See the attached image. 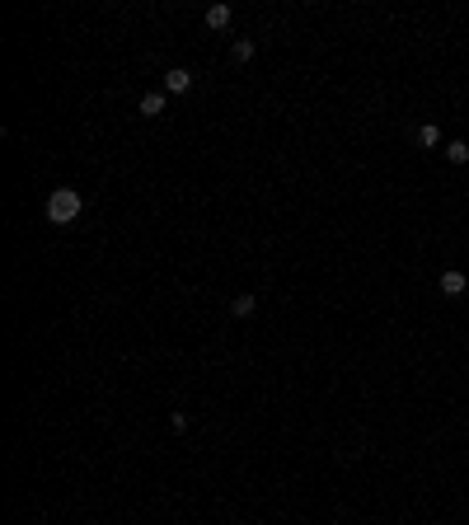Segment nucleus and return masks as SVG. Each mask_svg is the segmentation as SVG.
Returning a JSON list of instances; mask_svg holds the SVG:
<instances>
[{"label": "nucleus", "mask_w": 469, "mask_h": 525, "mask_svg": "<svg viewBox=\"0 0 469 525\" xmlns=\"http://www.w3.org/2000/svg\"><path fill=\"white\" fill-rule=\"evenodd\" d=\"M230 24V5H211L206 10V29H225Z\"/></svg>", "instance_id": "obj_5"}, {"label": "nucleus", "mask_w": 469, "mask_h": 525, "mask_svg": "<svg viewBox=\"0 0 469 525\" xmlns=\"http://www.w3.org/2000/svg\"><path fill=\"white\" fill-rule=\"evenodd\" d=\"M446 160H451V164H465V160H469V146H465V141H451V146H446Z\"/></svg>", "instance_id": "obj_7"}, {"label": "nucleus", "mask_w": 469, "mask_h": 525, "mask_svg": "<svg viewBox=\"0 0 469 525\" xmlns=\"http://www.w3.org/2000/svg\"><path fill=\"white\" fill-rule=\"evenodd\" d=\"M188 90H192V71H183V66L164 71V94H188Z\"/></svg>", "instance_id": "obj_2"}, {"label": "nucleus", "mask_w": 469, "mask_h": 525, "mask_svg": "<svg viewBox=\"0 0 469 525\" xmlns=\"http://www.w3.org/2000/svg\"><path fill=\"white\" fill-rule=\"evenodd\" d=\"M164 99H169V94H164V90H150V94H141V118H160V113H164Z\"/></svg>", "instance_id": "obj_3"}, {"label": "nucleus", "mask_w": 469, "mask_h": 525, "mask_svg": "<svg viewBox=\"0 0 469 525\" xmlns=\"http://www.w3.org/2000/svg\"><path fill=\"white\" fill-rule=\"evenodd\" d=\"M441 291L460 295V291H465V272H455V267H451V272H441Z\"/></svg>", "instance_id": "obj_4"}, {"label": "nucleus", "mask_w": 469, "mask_h": 525, "mask_svg": "<svg viewBox=\"0 0 469 525\" xmlns=\"http://www.w3.org/2000/svg\"><path fill=\"white\" fill-rule=\"evenodd\" d=\"M230 309L239 314V319H249L253 309H258V300H253V295H234V300H230Z\"/></svg>", "instance_id": "obj_6"}, {"label": "nucleus", "mask_w": 469, "mask_h": 525, "mask_svg": "<svg viewBox=\"0 0 469 525\" xmlns=\"http://www.w3.org/2000/svg\"><path fill=\"white\" fill-rule=\"evenodd\" d=\"M169 427L174 432H188V413H169Z\"/></svg>", "instance_id": "obj_10"}, {"label": "nucleus", "mask_w": 469, "mask_h": 525, "mask_svg": "<svg viewBox=\"0 0 469 525\" xmlns=\"http://www.w3.org/2000/svg\"><path fill=\"white\" fill-rule=\"evenodd\" d=\"M80 206H85V197H80L76 188H52V197H47V220H52V225H71V220L80 216Z\"/></svg>", "instance_id": "obj_1"}, {"label": "nucleus", "mask_w": 469, "mask_h": 525, "mask_svg": "<svg viewBox=\"0 0 469 525\" xmlns=\"http://www.w3.org/2000/svg\"><path fill=\"white\" fill-rule=\"evenodd\" d=\"M234 62H253V43H249V38H239V43H234Z\"/></svg>", "instance_id": "obj_9"}, {"label": "nucleus", "mask_w": 469, "mask_h": 525, "mask_svg": "<svg viewBox=\"0 0 469 525\" xmlns=\"http://www.w3.org/2000/svg\"><path fill=\"white\" fill-rule=\"evenodd\" d=\"M418 146H441V127H418Z\"/></svg>", "instance_id": "obj_8"}]
</instances>
